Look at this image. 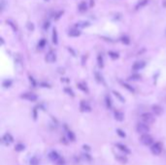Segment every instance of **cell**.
Segmentation results:
<instances>
[{
	"label": "cell",
	"mask_w": 166,
	"mask_h": 165,
	"mask_svg": "<svg viewBox=\"0 0 166 165\" xmlns=\"http://www.w3.org/2000/svg\"><path fill=\"white\" fill-rule=\"evenodd\" d=\"M49 157H50V159H51V160H53V161H57L58 159L60 158L59 154H58L57 152H55V151L51 152L50 154H49Z\"/></svg>",
	"instance_id": "30bf717a"
},
{
	"label": "cell",
	"mask_w": 166,
	"mask_h": 165,
	"mask_svg": "<svg viewBox=\"0 0 166 165\" xmlns=\"http://www.w3.org/2000/svg\"><path fill=\"white\" fill-rule=\"evenodd\" d=\"M11 85H12V82L10 80H6V81H4L3 82V87H5V88L11 87Z\"/></svg>",
	"instance_id": "7402d4cb"
},
{
	"label": "cell",
	"mask_w": 166,
	"mask_h": 165,
	"mask_svg": "<svg viewBox=\"0 0 166 165\" xmlns=\"http://www.w3.org/2000/svg\"><path fill=\"white\" fill-rule=\"evenodd\" d=\"M65 92L67 93H69L70 95H72V96H74V92H73L71 90H69V88H65Z\"/></svg>",
	"instance_id": "f546056e"
},
{
	"label": "cell",
	"mask_w": 166,
	"mask_h": 165,
	"mask_svg": "<svg viewBox=\"0 0 166 165\" xmlns=\"http://www.w3.org/2000/svg\"><path fill=\"white\" fill-rule=\"evenodd\" d=\"M153 112L155 113V115L159 116V115H161V114H162L163 109H162L161 107H160L159 105H153Z\"/></svg>",
	"instance_id": "8fae6325"
},
{
	"label": "cell",
	"mask_w": 166,
	"mask_h": 165,
	"mask_svg": "<svg viewBox=\"0 0 166 165\" xmlns=\"http://www.w3.org/2000/svg\"><path fill=\"white\" fill-rule=\"evenodd\" d=\"M97 61H98V65L100 66V67H103V58H102L101 55H98Z\"/></svg>",
	"instance_id": "44dd1931"
},
{
	"label": "cell",
	"mask_w": 166,
	"mask_h": 165,
	"mask_svg": "<svg viewBox=\"0 0 166 165\" xmlns=\"http://www.w3.org/2000/svg\"><path fill=\"white\" fill-rule=\"evenodd\" d=\"M109 55H111L113 58H118V56H119V55H118V53H112V51H110Z\"/></svg>",
	"instance_id": "83f0119b"
},
{
	"label": "cell",
	"mask_w": 166,
	"mask_h": 165,
	"mask_svg": "<svg viewBox=\"0 0 166 165\" xmlns=\"http://www.w3.org/2000/svg\"><path fill=\"white\" fill-rule=\"evenodd\" d=\"M151 151H152V152H153V154H157V156L160 154H161V152H162V145H161V143L157 142V143H155V144H153L152 147H151Z\"/></svg>",
	"instance_id": "277c9868"
},
{
	"label": "cell",
	"mask_w": 166,
	"mask_h": 165,
	"mask_svg": "<svg viewBox=\"0 0 166 165\" xmlns=\"http://www.w3.org/2000/svg\"><path fill=\"white\" fill-rule=\"evenodd\" d=\"M13 141H14L13 137H12V135L9 134V133H6V134L2 137V142H3L6 146H9L11 143H13Z\"/></svg>",
	"instance_id": "8992f818"
},
{
	"label": "cell",
	"mask_w": 166,
	"mask_h": 165,
	"mask_svg": "<svg viewBox=\"0 0 166 165\" xmlns=\"http://www.w3.org/2000/svg\"><path fill=\"white\" fill-rule=\"evenodd\" d=\"M121 41L125 44H129V40H128V38H126V37H123V38H121Z\"/></svg>",
	"instance_id": "4dcf8cb0"
},
{
	"label": "cell",
	"mask_w": 166,
	"mask_h": 165,
	"mask_svg": "<svg viewBox=\"0 0 166 165\" xmlns=\"http://www.w3.org/2000/svg\"><path fill=\"white\" fill-rule=\"evenodd\" d=\"M53 42L55 44H57V31L55 28L53 31Z\"/></svg>",
	"instance_id": "2e32d148"
},
{
	"label": "cell",
	"mask_w": 166,
	"mask_h": 165,
	"mask_svg": "<svg viewBox=\"0 0 166 165\" xmlns=\"http://www.w3.org/2000/svg\"><path fill=\"white\" fill-rule=\"evenodd\" d=\"M80 107H81V110L83 111V112H89V111L91 110L89 104L87 102H85V101H82Z\"/></svg>",
	"instance_id": "9c48e42d"
},
{
	"label": "cell",
	"mask_w": 166,
	"mask_h": 165,
	"mask_svg": "<svg viewBox=\"0 0 166 165\" xmlns=\"http://www.w3.org/2000/svg\"><path fill=\"white\" fill-rule=\"evenodd\" d=\"M117 146V148L119 150V151H121L123 152H124V154H130V150L128 149L127 147L126 146H124L123 144H121V143H118V144L116 145Z\"/></svg>",
	"instance_id": "ba28073f"
},
{
	"label": "cell",
	"mask_w": 166,
	"mask_h": 165,
	"mask_svg": "<svg viewBox=\"0 0 166 165\" xmlns=\"http://www.w3.org/2000/svg\"><path fill=\"white\" fill-rule=\"evenodd\" d=\"M45 45H46V41H45V39H42L40 42H39V44H38V47L40 49H43L44 47H45Z\"/></svg>",
	"instance_id": "603a6c76"
},
{
	"label": "cell",
	"mask_w": 166,
	"mask_h": 165,
	"mask_svg": "<svg viewBox=\"0 0 166 165\" xmlns=\"http://www.w3.org/2000/svg\"><path fill=\"white\" fill-rule=\"evenodd\" d=\"M78 87H79V88H81L82 90H84V92H87V88H84V87H83V86L81 85V84H79V85H78Z\"/></svg>",
	"instance_id": "1f68e13d"
},
{
	"label": "cell",
	"mask_w": 166,
	"mask_h": 165,
	"mask_svg": "<svg viewBox=\"0 0 166 165\" xmlns=\"http://www.w3.org/2000/svg\"><path fill=\"white\" fill-rule=\"evenodd\" d=\"M140 141L143 145H145V146H151V145L153 144V137L151 136V135H149L148 133L147 134H142V136L140 138Z\"/></svg>",
	"instance_id": "7a4b0ae2"
},
{
	"label": "cell",
	"mask_w": 166,
	"mask_h": 165,
	"mask_svg": "<svg viewBox=\"0 0 166 165\" xmlns=\"http://www.w3.org/2000/svg\"><path fill=\"white\" fill-rule=\"evenodd\" d=\"M15 149H16L17 152H21L24 150V145L23 144H17L16 147H15Z\"/></svg>",
	"instance_id": "d6986e66"
},
{
	"label": "cell",
	"mask_w": 166,
	"mask_h": 165,
	"mask_svg": "<svg viewBox=\"0 0 166 165\" xmlns=\"http://www.w3.org/2000/svg\"><path fill=\"white\" fill-rule=\"evenodd\" d=\"M39 158L36 156H33L30 158V161H29V163H30V165H39Z\"/></svg>",
	"instance_id": "9a60e30c"
},
{
	"label": "cell",
	"mask_w": 166,
	"mask_h": 165,
	"mask_svg": "<svg viewBox=\"0 0 166 165\" xmlns=\"http://www.w3.org/2000/svg\"><path fill=\"white\" fill-rule=\"evenodd\" d=\"M115 119L119 120V122H121L123 120V114L121 112H119V111H116L115 112Z\"/></svg>",
	"instance_id": "4fadbf2b"
},
{
	"label": "cell",
	"mask_w": 166,
	"mask_h": 165,
	"mask_svg": "<svg viewBox=\"0 0 166 165\" xmlns=\"http://www.w3.org/2000/svg\"><path fill=\"white\" fill-rule=\"evenodd\" d=\"M114 93H115V95H116V96H118V97L119 98V100H121V101H124V99H123V97L121 96V94H119V92H114Z\"/></svg>",
	"instance_id": "f1b7e54d"
},
{
	"label": "cell",
	"mask_w": 166,
	"mask_h": 165,
	"mask_svg": "<svg viewBox=\"0 0 166 165\" xmlns=\"http://www.w3.org/2000/svg\"><path fill=\"white\" fill-rule=\"evenodd\" d=\"M141 120H142V122H145V124H151L155 122V117H153V114H151V113H144V114H142V116H141Z\"/></svg>",
	"instance_id": "6da1fadb"
},
{
	"label": "cell",
	"mask_w": 166,
	"mask_h": 165,
	"mask_svg": "<svg viewBox=\"0 0 166 165\" xmlns=\"http://www.w3.org/2000/svg\"><path fill=\"white\" fill-rule=\"evenodd\" d=\"M87 9V3L85 2H81L79 4V11L80 12H85Z\"/></svg>",
	"instance_id": "5bb4252c"
},
{
	"label": "cell",
	"mask_w": 166,
	"mask_h": 165,
	"mask_svg": "<svg viewBox=\"0 0 166 165\" xmlns=\"http://www.w3.org/2000/svg\"><path fill=\"white\" fill-rule=\"evenodd\" d=\"M21 98H23V99H25V100H28V101H31V102H33V101L37 100V95L34 94V93H31V92H26V93H23V94L21 95Z\"/></svg>",
	"instance_id": "5b68a950"
},
{
	"label": "cell",
	"mask_w": 166,
	"mask_h": 165,
	"mask_svg": "<svg viewBox=\"0 0 166 165\" xmlns=\"http://www.w3.org/2000/svg\"><path fill=\"white\" fill-rule=\"evenodd\" d=\"M106 104H107V107H108V108H111L112 107L111 99H110V97H108V96L106 97Z\"/></svg>",
	"instance_id": "484cf974"
},
{
	"label": "cell",
	"mask_w": 166,
	"mask_h": 165,
	"mask_svg": "<svg viewBox=\"0 0 166 165\" xmlns=\"http://www.w3.org/2000/svg\"><path fill=\"white\" fill-rule=\"evenodd\" d=\"M49 24H50L49 23H45V28H48V27H49Z\"/></svg>",
	"instance_id": "d6a6232c"
},
{
	"label": "cell",
	"mask_w": 166,
	"mask_h": 165,
	"mask_svg": "<svg viewBox=\"0 0 166 165\" xmlns=\"http://www.w3.org/2000/svg\"><path fill=\"white\" fill-rule=\"evenodd\" d=\"M80 34H81V32H80L79 30H71L69 33H68V35L71 36V37H77V36H79Z\"/></svg>",
	"instance_id": "e0dca14e"
},
{
	"label": "cell",
	"mask_w": 166,
	"mask_h": 165,
	"mask_svg": "<svg viewBox=\"0 0 166 165\" xmlns=\"http://www.w3.org/2000/svg\"><path fill=\"white\" fill-rule=\"evenodd\" d=\"M67 135H68V139L69 140H71V141H74L75 140V135L72 131H68Z\"/></svg>",
	"instance_id": "ffe728a7"
},
{
	"label": "cell",
	"mask_w": 166,
	"mask_h": 165,
	"mask_svg": "<svg viewBox=\"0 0 166 165\" xmlns=\"http://www.w3.org/2000/svg\"><path fill=\"white\" fill-rule=\"evenodd\" d=\"M45 59H46L47 62L52 63V62H53V61H55V59H57V55H55V53H53V51H50V53H47Z\"/></svg>",
	"instance_id": "52a82bcc"
},
{
	"label": "cell",
	"mask_w": 166,
	"mask_h": 165,
	"mask_svg": "<svg viewBox=\"0 0 166 165\" xmlns=\"http://www.w3.org/2000/svg\"><path fill=\"white\" fill-rule=\"evenodd\" d=\"M136 129H137V132L141 133V134H147V133L150 131V127L145 122H140V124H137L136 126Z\"/></svg>",
	"instance_id": "3957f363"
},
{
	"label": "cell",
	"mask_w": 166,
	"mask_h": 165,
	"mask_svg": "<svg viewBox=\"0 0 166 165\" xmlns=\"http://www.w3.org/2000/svg\"><path fill=\"white\" fill-rule=\"evenodd\" d=\"M144 66H145V63L142 62V61H138V62L134 63L133 66H132V68H133V70L138 71V70H140V69L144 68Z\"/></svg>",
	"instance_id": "7c38bea8"
},
{
	"label": "cell",
	"mask_w": 166,
	"mask_h": 165,
	"mask_svg": "<svg viewBox=\"0 0 166 165\" xmlns=\"http://www.w3.org/2000/svg\"><path fill=\"white\" fill-rule=\"evenodd\" d=\"M123 87L124 88H127V90H129V92H134V90H133V88H130V86H128V85H126V84H123Z\"/></svg>",
	"instance_id": "4316f807"
},
{
	"label": "cell",
	"mask_w": 166,
	"mask_h": 165,
	"mask_svg": "<svg viewBox=\"0 0 166 165\" xmlns=\"http://www.w3.org/2000/svg\"><path fill=\"white\" fill-rule=\"evenodd\" d=\"M141 78V76L140 75H138V74H135V75H132L130 77V80H133V81H137L139 80V79Z\"/></svg>",
	"instance_id": "cb8c5ba5"
},
{
	"label": "cell",
	"mask_w": 166,
	"mask_h": 165,
	"mask_svg": "<svg viewBox=\"0 0 166 165\" xmlns=\"http://www.w3.org/2000/svg\"><path fill=\"white\" fill-rule=\"evenodd\" d=\"M117 133H118V134L119 135V136L123 137V138H125V136H126L125 133H124L123 131H121V129H117Z\"/></svg>",
	"instance_id": "d4e9b609"
},
{
	"label": "cell",
	"mask_w": 166,
	"mask_h": 165,
	"mask_svg": "<svg viewBox=\"0 0 166 165\" xmlns=\"http://www.w3.org/2000/svg\"><path fill=\"white\" fill-rule=\"evenodd\" d=\"M147 3H148V0H141V1L137 4V6H136V9L142 8V7L145 6V5L147 4Z\"/></svg>",
	"instance_id": "ac0fdd59"
}]
</instances>
